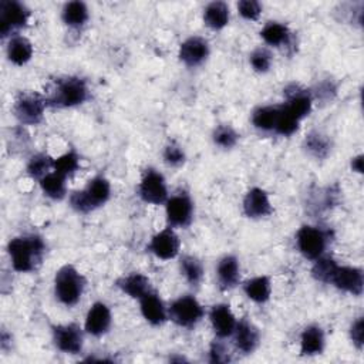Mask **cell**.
<instances>
[{"label":"cell","instance_id":"cell-16","mask_svg":"<svg viewBox=\"0 0 364 364\" xmlns=\"http://www.w3.org/2000/svg\"><path fill=\"white\" fill-rule=\"evenodd\" d=\"M211 323L218 337H228L233 334L236 327V320L233 313L231 312L228 305H216L211 310Z\"/></svg>","mask_w":364,"mask_h":364},{"label":"cell","instance_id":"cell-5","mask_svg":"<svg viewBox=\"0 0 364 364\" xmlns=\"http://www.w3.org/2000/svg\"><path fill=\"white\" fill-rule=\"evenodd\" d=\"M204 316V309L193 296H182L169 307V318L181 327L195 326Z\"/></svg>","mask_w":364,"mask_h":364},{"label":"cell","instance_id":"cell-2","mask_svg":"<svg viewBox=\"0 0 364 364\" xmlns=\"http://www.w3.org/2000/svg\"><path fill=\"white\" fill-rule=\"evenodd\" d=\"M86 279L79 274L75 266L66 265L56 274V296L66 306H75L80 300Z\"/></svg>","mask_w":364,"mask_h":364},{"label":"cell","instance_id":"cell-12","mask_svg":"<svg viewBox=\"0 0 364 364\" xmlns=\"http://www.w3.org/2000/svg\"><path fill=\"white\" fill-rule=\"evenodd\" d=\"M330 282L345 292L357 296L363 294V274L360 269L349 268V266H337Z\"/></svg>","mask_w":364,"mask_h":364},{"label":"cell","instance_id":"cell-21","mask_svg":"<svg viewBox=\"0 0 364 364\" xmlns=\"http://www.w3.org/2000/svg\"><path fill=\"white\" fill-rule=\"evenodd\" d=\"M218 280L224 290L232 289L239 282V262L235 256L228 255L218 265Z\"/></svg>","mask_w":364,"mask_h":364},{"label":"cell","instance_id":"cell-24","mask_svg":"<svg viewBox=\"0 0 364 364\" xmlns=\"http://www.w3.org/2000/svg\"><path fill=\"white\" fill-rule=\"evenodd\" d=\"M33 56V46L26 37H13L8 46V57L17 66L26 64Z\"/></svg>","mask_w":364,"mask_h":364},{"label":"cell","instance_id":"cell-40","mask_svg":"<svg viewBox=\"0 0 364 364\" xmlns=\"http://www.w3.org/2000/svg\"><path fill=\"white\" fill-rule=\"evenodd\" d=\"M164 158L168 164H171V165H180L184 162V153L182 150L178 147V145H168V147L165 149V153H164Z\"/></svg>","mask_w":364,"mask_h":364},{"label":"cell","instance_id":"cell-11","mask_svg":"<svg viewBox=\"0 0 364 364\" xmlns=\"http://www.w3.org/2000/svg\"><path fill=\"white\" fill-rule=\"evenodd\" d=\"M55 343L59 350L70 354H76L83 347V333L76 325L57 326L53 330Z\"/></svg>","mask_w":364,"mask_h":364},{"label":"cell","instance_id":"cell-36","mask_svg":"<svg viewBox=\"0 0 364 364\" xmlns=\"http://www.w3.org/2000/svg\"><path fill=\"white\" fill-rule=\"evenodd\" d=\"M213 141H215V144L220 145V147L232 149L238 141V134L229 126H221L215 130Z\"/></svg>","mask_w":364,"mask_h":364},{"label":"cell","instance_id":"cell-33","mask_svg":"<svg viewBox=\"0 0 364 364\" xmlns=\"http://www.w3.org/2000/svg\"><path fill=\"white\" fill-rule=\"evenodd\" d=\"M181 271L191 285H198L204 276V268L198 259L185 256L181 262Z\"/></svg>","mask_w":364,"mask_h":364},{"label":"cell","instance_id":"cell-37","mask_svg":"<svg viewBox=\"0 0 364 364\" xmlns=\"http://www.w3.org/2000/svg\"><path fill=\"white\" fill-rule=\"evenodd\" d=\"M306 144H307V149L309 151L316 155V157H325L329 151V142L325 137H322L320 134H310L306 138Z\"/></svg>","mask_w":364,"mask_h":364},{"label":"cell","instance_id":"cell-43","mask_svg":"<svg viewBox=\"0 0 364 364\" xmlns=\"http://www.w3.org/2000/svg\"><path fill=\"white\" fill-rule=\"evenodd\" d=\"M352 168L357 173H363V157L361 155H358L357 158L352 161Z\"/></svg>","mask_w":364,"mask_h":364},{"label":"cell","instance_id":"cell-4","mask_svg":"<svg viewBox=\"0 0 364 364\" xmlns=\"http://www.w3.org/2000/svg\"><path fill=\"white\" fill-rule=\"evenodd\" d=\"M87 99V87L82 79L70 77L57 84L48 104L56 107H75L84 103Z\"/></svg>","mask_w":364,"mask_h":364},{"label":"cell","instance_id":"cell-3","mask_svg":"<svg viewBox=\"0 0 364 364\" xmlns=\"http://www.w3.org/2000/svg\"><path fill=\"white\" fill-rule=\"evenodd\" d=\"M110 182L104 177H95L84 191H77L71 195V207L77 212H90L104 205L110 198Z\"/></svg>","mask_w":364,"mask_h":364},{"label":"cell","instance_id":"cell-28","mask_svg":"<svg viewBox=\"0 0 364 364\" xmlns=\"http://www.w3.org/2000/svg\"><path fill=\"white\" fill-rule=\"evenodd\" d=\"M88 19L87 6L83 2H70L63 9V20L68 26L80 28Z\"/></svg>","mask_w":364,"mask_h":364},{"label":"cell","instance_id":"cell-27","mask_svg":"<svg viewBox=\"0 0 364 364\" xmlns=\"http://www.w3.org/2000/svg\"><path fill=\"white\" fill-rule=\"evenodd\" d=\"M40 186L46 195L53 200H61L66 195V178L57 173H50L41 178Z\"/></svg>","mask_w":364,"mask_h":364},{"label":"cell","instance_id":"cell-7","mask_svg":"<svg viewBox=\"0 0 364 364\" xmlns=\"http://www.w3.org/2000/svg\"><path fill=\"white\" fill-rule=\"evenodd\" d=\"M327 236L326 233L313 227H303L298 232V248L302 255L307 259L316 260L319 259L326 249Z\"/></svg>","mask_w":364,"mask_h":364},{"label":"cell","instance_id":"cell-10","mask_svg":"<svg viewBox=\"0 0 364 364\" xmlns=\"http://www.w3.org/2000/svg\"><path fill=\"white\" fill-rule=\"evenodd\" d=\"M192 202L185 193L166 200V218L173 227H188L192 220Z\"/></svg>","mask_w":364,"mask_h":364},{"label":"cell","instance_id":"cell-9","mask_svg":"<svg viewBox=\"0 0 364 364\" xmlns=\"http://www.w3.org/2000/svg\"><path fill=\"white\" fill-rule=\"evenodd\" d=\"M140 197L145 202L155 205L165 202L168 197V191L164 177L160 173L154 171V169H149L140 184Z\"/></svg>","mask_w":364,"mask_h":364},{"label":"cell","instance_id":"cell-1","mask_svg":"<svg viewBox=\"0 0 364 364\" xmlns=\"http://www.w3.org/2000/svg\"><path fill=\"white\" fill-rule=\"evenodd\" d=\"M8 251L15 271L30 272L43 258L44 244L40 236H20L9 242Z\"/></svg>","mask_w":364,"mask_h":364},{"label":"cell","instance_id":"cell-18","mask_svg":"<svg viewBox=\"0 0 364 364\" xmlns=\"http://www.w3.org/2000/svg\"><path fill=\"white\" fill-rule=\"evenodd\" d=\"M287 102L285 104V108L295 115L299 121L306 117L312 110V97L306 90H302L298 86H294V91L286 90Z\"/></svg>","mask_w":364,"mask_h":364},{"label":"cell","instance_id":"cell-26","mask_svg":"<svg viewBox=\"0 0 364 364\" xmlns=\"http://www.w3.org/2000/svg\"><path fill=\"white\" fill-rule=\"evenodd\" d=\"M245 294L256 303H265L271 298V280L266 276L251 279L244 286Z\"/></svg>","mask_w":364,"mask_h":364},{"label":"cell","instance_id":"cell-32","mask_svg":"<svg viewBox=\"0 0 364 364\" xmlns=\"http://www.w3.org/2000/svg\"><path fill=\"white\" fill-rule=\"evenodd\" d=\"M299 128V119L290 114L285 106L279 107V114H278V121L275 126V131L280 135H292L296 133Z\"/></svg>","mask_w":364,"mask_h":364},{"label":"cell","instance_id":"cell-35","mask_svg":"<svg viewBox=\"0 0 364 364\" xmlns=\"http://www.w3.org/2000/svg\"><path fill=\"white\" fill-rule=\"evenodd\" d=\"M337 263L332 259V258H319L316 259V263H314L313 269H312V274L314 276V279H318L320 282H326V283H330L332 280V276L337 268Z\"/></svg>","mask_w":364,"mask_h":364},{"label":"cell","instance_id":"cell-8","mask_svg":"<svg viewBox=\"0 0 364 364\" xmlns=\"http://www.w3.org/2000/svg\"><path fill=\"white\" fill-rule=\"evenodd\" d=\"M47 102H44L39 94H23L15 104V115L20 123L37 124L43 118Z\"/></svg>","mask_w":364,"mask_h":364},{"label":"cell","instance_id":"cell-22","mask_svg":"<svg viewBox=\"0 0 364 364\" xmlns=\"http://www.w3.org/2000/svg\"><path fill=\"white\" fill-rule=\"evenodd\" d=\"M118 287L123 290L124 294L130 295L131 298L141 299L144 295L151 292V286L149 278H145L141 274H133L130 276H126L117 282Z\"/></svg>","mask_w":364,"mask_h":364},{"label":"cell","instance_id":"cell-29","mask_svg":"<svg viewBox=\"0 0 364 364\" xmlns=\"http://www.w3.org/2000/svg\"><path fill=\"white\" fill-rule=\"evenodd\" d=\"M278 114H279V107H272V106L260 107L253 113L252 121L256 128L263 131H271L275 130Z\"/></svg>","mask_w":364,"mask_h":364},{"label":"cell","instance_id":"cell-39","mask_svg":"<svg viewBox=\"0 0 364 364\" xmlns=\"http://www.w3.org/2000/svg\"><path fill=\"white\" fill-rule=\"evenodd\" d=\"M271 63H272L271 53L268 50H265V48H259V50L253 52V55L251 56V64L259 73L268 71L271 67Z\"/></svg>","mask_w":364,"mask_h":364},{"label":"cell","instance_id":"cell-41","mask_svg":"<svg viewBox=\"0 0 364 364\" xmlns=\"http://www.w3.org/2000/svg\"><path fill=\"white\" fill-rule=\"evenodd\" d=\"M211 361L212 363H227L229 361V354L224 345L213 343L211 347Z\"/></svg>","mask_w":364,"mask_h":364},{"label":"cell","instance_id":"cell-31","mask_svg":"<svg viewBox=\"0 0 364 364\" xmlns=\"http://www.w3.org/2000/svg\"><path fill=\"white\" fill-rule=\"evenodd\" d=\"M52 168H55V160L53 158H50L46 154H37L30 160V162L28 165V173L30 177L41 180L47 174H50L48 171H50Z\"/></svg>","mask_w":364,"mask_h":364},{"label":"cell","instance_id":"cell-30","mask_svg":"<svg viewBox=\"0 0 364 364\" xmlns=\"http://www.w3.org/2000/svg\"><path fill=\"white\" fill-rule=\"evenodd\" d=\"M260 36L263 37V40L266 43L271 44V46H280L283 43H287L290 33H289V29L285 26V24L271 21L263 28V30L260 32Z\"/></svg>","mask_w":364,"mask_h":364},{"label":"cell","instance_id":"cell-15","mask_svg":"<svg viewBox=\"0 0 364 364\" xmlns=\"http://www.w3.org/2000/svg\"><path fill=\"white\" fill-rule=\"evenodd\" d=\"M111 325V312L104 303H94L86 318V330L93 336L104 334Z\"/></svg>","mask_w":364,"mask_h":364},{"label":"cell","instance_id":"cell-23","mask_svg":"<svg viewBox=\"0 0 364 364\" xmlns=\"http://www.w3.org/2000/svg\"><path fill=\"white\" fill-rule=\"evenodd\" d=\"M300 352L302 354H319L325 347V334L319 326H309L302 333L300 338Z\"/></svg>","mask_w":364,"mask_h":364},{"label":"cell","instance_id":"cell-38","mask_svg":"<svg viewBox=\"0 0 364 364\" xmlns=\"http://www.w3.org/2000/svg\"><path fill=\"white\" fill-rule=\"evenodd\" d=\"M238 10L244 19L256 20L260 16L262 6L259 2H255V0H242V2L238 3Z\"/></svg>","mask_w":364,"mask_h":364},{"label":"cell","instance_id":"cell-34","mask_svg":"<svg viewBox=\"0 0 364 364\" xmlns=\"http://www.w3.org/2000/svg\"><path fill=\"white\" fill-rule=\"evenodd\" d=\"M80 166V160L76 153H67L60 158L55 160V173L67 178L68 175L75 174Z\"/></svg>","mask_w":364,"mask_h":364},{"label":"cell","instance_id":"cell-17","mask_svg":"<svg viewBox=\"0 0 364 364\" xmlns=\"http://www.w3.org/2000/svg\"><path fill=\"white\" fill-rule=\"evenodd\" d=\"M244 211L249 218H263L272 212V207L266 193L260 188L251 189L244 200Z\"/></svg>","mask_w":364,"mask_h":364},{"label":"cell","instance_id":"cell-42","mask_svg":"<svg viewBox=\"0 0 364 364\" xmlns=\"http://www.w3.org/2000/svg\"><path fill=\"white\" fill-rule=\"evenodd\" d=\"M352 338L358 349L363 346V338H364V322L363 319H357L352 326Z\"/></svg>","mask_w":364,"mask_h":364},{"label":"cell","instance_id":"cell-25","mask_svg":"<svg viewBox=\"0 0 364 364\" xmlns=\"http://www.w3.org/2000/svg\"><path fill=\"white\" fill-rule=\"evenodd\" d=\"M204 20L211 29H224L229 21V8L224 2H212L204 12Z\"/></svg>","mask_w":364,"mask_h":364},{"label":"cell","instance_id":"cell-20","mask_svg":"<svg viewBox=\"0 0 364 364\" xmlns=\"http://www.w3.org/2000/svg\"><path fill=\"white\" fill-rule=\"evenodd\" d=\"M141 312L145 320L154 326L162 325L166 320V312L162 300L154 292H149L141 298Z\"/></svg>","mask_w":364,"mask_h":364},{"label":"cell","instance_id":"cell-14","mask_svg":"<svg viewBox=\"0 0 364 364\" xmlns=\"http://www.w3.org/2000/svg\"><path fill=\"white\" fill-rule=\"evenodd\" d=\"M209 55L208 41L201 37H191L181 44L180 59L189 67L201 64Z\"/></svg>","mask_w":364,"mask_h":364},{"label":"cell","instance_id":"cell-6","mask_svg":"<svg viewBox=\"0 0 364 364\" xmlns=\"http://www.w3.org/2000/svg\"><path fill=\"white\" fill-rule=\"evenodd\" d=\"M30 17V10L13 0H3L0 3V32L6 37L10 32L26 26Z\"/></svg>","mask_w":364,"mask_h":364},{"label":"cell","instance_id":"cell-13","mask_svg":"<svg viewBox=\"0 0 364 364\" xmlns=\"http://www.w3.org/2000/svg\"><path fill=\"white\" fill-rule=\"evenodd\" d=\"M150 249L160 259H173L178 255L180 239L171 228H166L153 238Z\"/></svg>","mask_w":364,"mask_h":364},{"label":"cell","instance_id":"cell-19","mask_svg":"<svg viewBox=\"0 0 364 364\" xmlns=\"http://www.w3.org/2000/svg\"><path fill=\"white\" fill-rule=\"evenodd\" d=\"M235 345L244 353H252L259 343V332L248 320H240L235 327Z\"/></svg>","mask_w":364,"mask_h":364}]
</instances>
